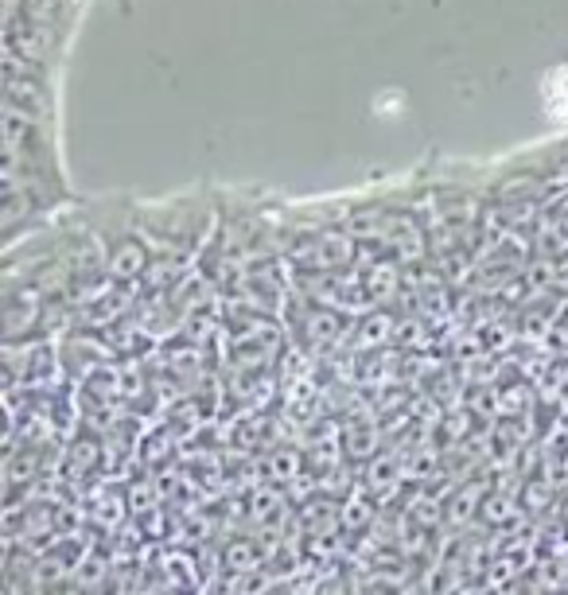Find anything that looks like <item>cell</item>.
<instances>
[{
    "label": "cell",
    "mask_w": 568,
    "mask_h": 595,
    "mask_svg": "<svg viewBox=\"0 0 568 595\" xmlns=\"http://www.w3.org/2000/svg\"><path fill=\"white\" fill-rule=\"evenodd\" d=\"M561 218H565V230H568V199H565V207H561Z\"/></svg>",
    "instance_id": "cell-1"
}]
</instances>
